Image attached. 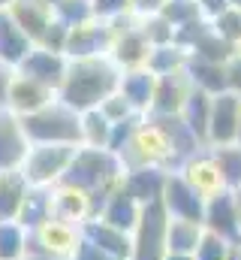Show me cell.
Returning a JSON list of instances; mask_svg holds the SVG:
<instances>
[{"mask_svg":"<svg viewBox=\"0 0 241 260\" xmlns=\"http://www.w3.org/2000/svg\"><path fill=\"white\" fill-rule=\"evenodd\" d=\"M163 206H166L169 218H175V221H196V224H205V206H208V200L199 194L178 170L169 173V179H166Z\"/></svg>","mask_w":241,"mask_h":260,"instance_id":"cell-7","label":"cell"},{"mask_svg":"<svg viewBox=\"0 0 241 260\" xmlns=\"http://www.w3.org/2000/svg\"><path fill=\"white\" fill-rule=\"evenodd\" d=\"M160 15L178 30L184 24H190V21H196V18H202V9H199V3L196 0H166L163 3V9H160Z\"/></svg>","mask_w":241,"mask_h":260,"instance_id":"cell-34","label":"cell"},{"mask_svg":"<svg viewBox=\"0 0 241 260\" xmlns=\"http://www.w3.org/2000/svg\"><path fill=\"white\" fill-rule=\"evenodd\" d=\"M211 157L220 167L226 191H241V145H217L211 148Z\"/></svg>","mask_w":241,"mask_h":260,"instance_id":"cell-31","label":"cell"},{"mask_svg":"<svg viewBox=\"0 0 241 260\" xmlns=\"http://www.w3.org/2000/svg\"><path fill=\"white\" fill-rule=\"evenodd\" d=\"M88 218H91V197L66 185H55V221L82 227Z\"/></svg>","mask_w":241,"mask_h":260,"instance_id":"cell-24","label":"cell"},{"mask_svg":"<svg viewBox=\"0 0 241 260\" xmlns=\"http://www.w3.org/2000/svg\"><path fill=\"white\" fill-rule=\"evenodd\" d=\"M49 221H55V188H30V194L21 206L18 224L27 233H36Z\"/></svg>","mask_w":241,"mask_h":260,"instance_id":"cell-22","label":"cell"},{"mask_svg":"<svg viewBox=\"0 0 241 260\" xmlns=\"http://www.w3.org/2000/svg\"><path fill=\"white\" fill-rule=\"evenodd\" d=\"M178 173L199 191V194L205 197V200H211V197H217L220 191H226L223 176H220V167H217V160L211 157V151H208V154H199V151H196L190 160H184V167H181Z\"/></svg>","mask_w":241,"mask_h":260,"instance_id":"cell-17","label":"cell"},{"mask_svg":"<svg viewBox=\"0 0 241 260\" xmlns=\"http://www.w3.org/2000/svg\"><path fill=\"white\" fill-rule=\"evenodd\" d=\"M238 55H241V46H238Z\"/></svg>","mask_w":241,"mask_h":260,"instance_id":"cell-52","label":"cell"},{"mask_svg":"<svg viewBox=\"0 0 241 260\" xmlns=\"http://www.w3.org/2000/svg\"><path fill=\"white\" fill-rule=\"evenodd\" d=\"M124 70L109 55L106 58H78L69 61L66 79L58 91V100L66 103L75 112H91L100 109L115 91L120 88Z\"/></svg>","mask_w":241,"mask_h":260,"instance_id":"cell-1","label":"cell"},{"mask_svg":"<svg viewBox=\"0 0 241 260\" xmlns=\"http://www.w3.org/2000/svg\"><path fill=\"white\" fill-rule=\"evenodd\" d=\"M30 145H82V112L52 100L33 115L21 118Z\"/></svg>","mask_w":241,"mask_h":260,"instance_id":"cell-3","label":"cell"},{"mask_svg":"<svg viewBox=\"0 0 241 260\" xmlns=\"http://www.w3.org/2000/svg\"><path fill=\"white\" fill-rule=\"evenodd\" d=\"M241 127V97L223 91L211 100V121H208V148L217 145H238Z\"/></svg>","mask_w":241,"mask_h":260,"instance_id":"cell-8","label":"cell"},{"mask_svg":"<svg viewBox=\"0 0 241 260\" xmlns=\"http://www.w3.org/2000/svg\"><path fill=\"white\" fill-rule=\"evenodd\" d=\"M205 230L226 239L232 248L241 239V221H238V206H235V191H220L217 197L208 200L205 206Z\"/></svg>","mask_w":241,"mask_h":260,"instance_id":"cell-11","label":"cell"},{"mask_svg":"<svg viewBox=\"0 0 241 260\" xmlns=\"http://www.w3.org/2000/svg\"><path fill=\"white\" fill-rule=\"evenodd\" d=\"M193 85L187 70L169 73V76H157V91H154V106L148 115H181L187 97H190Z\"/></svg>","mask_w":241,"mask_h":260,"instance_id":"cell-15","label":"cell"},{"mask_svg":"<svg viewBox=\"0 0 241 260\" xmlns=\"http://www.w3.org/2000/svg\"><path fill=\"white\" fill-rule=\"evenodd\" d=\"M33 49H36V43L15 24V18L9 15V9L0 12V61L9 64L12 70H18Z\"/></svg>","mask_w":241,"mask_h":260,"instance_id":"cell-19","label":"cell"},{"mask_svg":"<svg viewBox=\"0 0 241 260\" xmlns=\"http://www.w3.org/2000/svg\"><path fill=\"white\" fill-rule=\"evenodd\" d=\"M211 94H205V91H199V88H193L190 91V97H187V103H184V109H181V118H184V124L193 130V136L202 142V145H208V121H211Z\"/></svg>","mask_w":241,"mask_h":260,"instance_id":"cell-27","label":"cell"},{"mask_svg":"<svg viewBox=\"0 0 241 260\" xmlns=\"http://www.w3.org/2000/svg\"><path fill=\"white\" fill-rule=\"evenodd\" d=\"M30 154V139L15 112L0 109V173H15Z\"/></svg>","mask_w":241,"mask_h":260,"instance_id":"cell-10","label":"cell"},{"mask_svg":"<svg viewBox=\"0 0 241 260\" xmlns=\"http://www.w3.org/2000/svg\"><path fill=\"white\" fill-rule=\"evenodd\" d=\"M163 3L166 0H133V9H136V15H154L163 9Z\"/></svg>","mask_w":241,"mask_h":260,"instance_id":"cell-43","label":"cell"},{"mask_svg":"<svg viewBox=\"0 0 241 260\" xmlns=\"http://www.w3.org/2000/svg\"><path fill=\"white\" fill-rule=\"evenodd\" d=\"M211 24H214V30H217L226 43H232L235 49L241 46V9L238 6H229V9L220 12Z\"/></svg>","mask_w":241,"mask_h":260,"instance_id":"cell-35","label":"cell"},{"mask_svg":"<svg viewBox=\"0 0 241 260\" xmlns=\"http://www.w3.org/2000/svg\"><path fill=\"white\" fill-rule=\"evenodd\" d=\"M27 254V230L18 221H0V260H21Z\"/></svg>","mask_w":241,"mask_h":260,"instance_id":"cell-33","label":"cell"},{"mask_svg":"<svg viewBox=\"0 0 241 260\" xmlns=\"http://www.w3.org/2000/svg\"><path fill=\"white\" fill-rule=\"evenodd\" d=\"M232 6H238V9H241V0H232Z\"/></svg>","mask_w":241,"mask_h":260,"instance_id":"cell-50","label":"cell"},{"mask_svg":"<svg viewBox=\"0 0 241 260\" xmlns=\"http://www.w3.org/2000/svg\"><path fill=\"white\" fill-rule=\"evenodd\" d=\"M78 242H82L78 227H72V224H60V221H49V224L39 227L36 233H27V254L72 260L75 248H78Z\"/></svg>","mask_w":241,"mask_h":260,"instance_id":"cell-6","label":"cell"},{"mask_svg":"<svg viewBox=\"0 0 241 260\" xmlns=\"http://www.w3.org/2000/svg\"><path fill=\"white\" fill-rule=\"evenodd\" d=\"M12 3H15V0H0V12H6V9H9Z\"/></svg>","mask_w":241,"mask_h":260,"instance_id":"cell-46","label":"cell"},{"mask_svg":"<svg viewBox=\"0 0 241 260\" xmlns=\"http://www.w3.org/2000/svg\"><path fill=\"white\" fill-rule=\"evenodd\" d=\"M235 206H238V221H241V191H235Z\"/></svg>","mask_w":241,"mask_h":260,"instance_id":"cell-47","label":"cell"},{"mask_svg":"<svg viewBox=\"0 0 241 260\" xmlns=\"http://www.w3.org/2000/svg\"><path fill=\"white\" fill-rule=\"evenodd\" d=\"M229 260H241V251H232V257Z\"/></svg>","mask_w":241,"mask_h":260,"instance_id":"cell-49","label":"cell"},{"mask_svg":"<svg viewBox=\"0 0 241 260\" xmlns=\"http://www.w3.org/2000/svg\"><path fill=\"white\" fill-rule=\"evenodd\" d=\"M100 112H103V115H106L112 124H118V121H127V118L139 115V112H136V109H133L127 100H124V94H120V91H115V94H112V97H109V100L100 106Z\"/></svg>","mask_w":241,"mask_h":260,"instance_id":"cell-37","label":"cell"},{"mask_svg":"<svg viewBox=\"0 0 241 260\" xmlns=\"http://www.w3.org/2000/svg\"><path fill=\"white\" fill-rule=\"evenodd\" d=\"M166 179H169V173L163 167H139V170H127L120 185L139 206H148L154 200H163Z\"/></svg>","mask_w":241,"mask_h":260,"instance_id":"cell-16","label":"cell"},{"mask_svg":"<svg viewBox=\"0 0 241 260\" xmlns=\"http://www.w3.org/2000/svg\"><path fill=\"white\" fill-rule=\"evenodd\" d=\"M15 73H18V70H12L9 64L0 61V109H6V100H9V88H12V82H15Z\"/></svg>","mask_w":241,"mask_h":260,"instance_id":"cell-40","label":"cell"},{"mask_svg":"<svg viewBox=\"0 0 241 260\" xmlns=\"http://www.w3.org/2000/svg\"><path fill=\"white\" fill-rule=\"evenodd\" d=\"M229 257H232V245L205 230V236H202V242L196 248V260H229Z\"/></svg>","mask_w":241,"mask_h":260,"instance_id":"cell-36","label":"cell"},{"mask_svg":"<svg viewBox=\"0 0 241 260\" xmlns=\"http://www.w3.org/2000/svg\"><path fill=\"white\" fill-rule=\"evenodd\" d=\"M205 236V224H196V221H169V236H166V245H169V254H196L199 242Z\"/></svg>","mask_w":241,"mask_h":260,"instance_id":"cell-28","label":"cell"},{"mask_svg":"<svg viewBox=\"0 0 241 260\" xmlns=\"http://www.w3.org/2000/svg\"><path fill=\"white\" fill-rule=\"evenodd\" d=\"M52 15L60 24H66L69 30H75V27H82V24L97 18L94 15V0H60V3L52 6Z\"/></svg>","mask_w":241,"mask_h":260,"instance_id":"cell-32","label":"cell"},{"mask_svg":"<svg viewBox=\"0 0 241 260\" xmlns=\"http://www.w3.org/2000/svg\"><path fill=\"white\" fill-rule=\"evenodd\" d=\"M78 145H30V154L21 167L30 188H55L60 185L66 167L72 164Z\"/></svg>","mask_w":241,"mask_h":260,"instance_id":"cell-5","label":"cell"},{"mask_svg":"<svg viewBox=\"0 0 241 260\" xmlns=\"http://www.w3.org/2000/svg\"><path fill=\"white\" fill-rule=\"evenodd\" d=\"M66 70H69V58L60 55V52H49V49H43V46H36V49L24 58V64L18 67L21 76L39 82V85H46V88H52L55 94L60 91L63 79H66Z\"/></svg>","mask_w":241,"mask_h":260,"instance_id":"cell-12","label":"cell"},{"mask_svg":"<svg viewBox=\"0 0 241 260\" xmlns=\"http://www.w3.org/2000/svg\"><path fill=\"white\" fill-rule=\"evenodd\" d=\"M139 215H142V206L124 191V185H118V188L109 194L106 206H103V212H100V218H103L106 224L118 227V230H124V233H133V230H136Z\"/></svg>","mask_w":241,"mask_h":260,"instance_id":"cell-23","label":"cell"},{"mask_svg":"<svg viewBox=\"0 0 241 260\" xmlns=\"http://www.w3.org/2000/svg\"><path fill=\"white\" fill-rule=\"evenodd\" d=\"M169 212L163 206V200H154L148 206H142L139 224L133 230V260H166L169 245Z\"/></svg>","mask_w":241,"mask_h":260,"instance_id":"cell-4","label":"cell"},{"mask_svg":"<svg viewBox=\"0 0 241 260\" xmlns=\"http://www.w3.org/2000/svg\"><path fill=\"white\" fill-rule=\"evenodd\" d=\"M226 82H229V91L241 97V55H235V58L226 64Z\"/></svg>","mask_w":241,"mask_h":260,"instance_id":"cell-42","label":"cell"},{"mask_svg":"<svg viewBox=\"0 0 241 260\" xmlns=\"http://www.w3.org/2000/svg\"><path fill=\"white\" fill-rule=\"evenodd\" d=\"M120 179H124V164H120L118 154H112L109 148H88V145H78L72 164L66 167L60 185L66 188H75V191H85V194H97V191H109V188H118Z\"/></svg>","mask_w":241,"mask_h":260,"instance_id":"cell-2","label":"cell"},{"mask_svg":"<svg viewBox=\"0 0 241 260\" xmlns=\"http://www.w3.org/2000/svg\"><path fill=\"white\" fill-rule=\"evenodd\" d=\"M52 100H58V94H55L52 88H46V85H39V82H33V79H27V76L15 73V82H12V88H9L6 109H9V112H15L18 118H24V115L39 112V109H43V106H49Z\"/></svg>","mask_w":241,"mask_h":260,"instance_id":"cell-14","label":"cell"},{"mask_svg":"<svg viewBox=\"0 0 241 260\" xmlns=\"http://www.w3.org/2000/svg\"><path fill=\"white\" fill-rule=\"evenodd\" d=\"M9 15L15 18V24H18L36 46H39V40L46 37L49 24L55 21L52 6H46V3H39V0H15V3L9 6Z\"/></svg>","mask_w":241,"mask_h":260,"instance_id":"cell-21","label":"cell"},{"mask_svg":"<svg viewBox=\"0 0 241 260\" xmlns=\"http://www.w3.org/2000/svg\"><path fill=\"white\" fill-rule=\"evenodd\" d=\"M127 12H136L133 0H94V15L103 21H112V18L127 15Z\"/></svg>","mask_w":241,"mask_h":260,"instance_id":"cell-38","label":"cell"},{"mask_svg":"<svg viewBox=\"0 0 241 260\" xmlns=\"http://www.w3.org/2000/svg\"><path fill=\"white\" fill-rule=\"evenodd\" d=\"M151 49H154V46L148 43V37H145V30H142V21H139L133 30H127V34H118V37H115V46H112L109 58L127 73V70L148 67Z\"/></svg>","mask_w":241,"mask_h":260,"instance_id":"cell-18","label":"cell"},{"mask_svg":"<svg viewBox=\"0 0 241 260\" xmlns=\"http://www.w3.org/2000/svg\"><path fill=\"white\" fill-rule=\"evenodd\" d=\"M82 239H88L91 245L103 248L106 254L118 260H133V233H124L118 227L106 224L103 218H88L82 227H78Z\"/></svg>","mask_w":241,"mask_h":260,"instance_id":"cell-13","label":"cell"},{"mask_svg":"<svg viewBox=\"0 0 241 260\" xmlns=\"http://www.w3.org/2000/svg\"><path fill=\"white\" fill-rule=\"evenodd\" d=\"M190 61V55L181 49L178 43H169V46H157L151 49V58H148V70L154 76H169V73H178L184 70Z\"/></svg>","mask_w":241,"mask_h":260,"instance_id":"cell-30","label":"cell"},{"mask_svg":"<svg viewBox=\"0 0 241 260\" xmlns=\"http://www.w3.org/2000/svg\"><path fill=\"white\" fill-rule=\"evenodd\" d=\"M21 260H60V257H43V254H24Z\"/></svg>","mask_w":241,"mask_h":260,"instance_id":"cell-45","label":"cell"},{"mask_svg":"<svg viewBox=\"0 0 241 260\" xmlns=\"http://www.w3.org/2000/svg\"><path fill=\"white\" fill-rule=\"evenodd\" d=\"M39 3H46V6H55V3H60V0H39Z\"/></svg>","mask_w":241,"mask_h":260,"instance_id":"cell-48","label":"cell"},{"mask_svg":"<svg viewBox=\"0 0 241 260\" xmlns=\"http://www.w3.org/2000/svg\"><path fill=\"white\" fill-rule=\"evenodd\" d=\"M238 145H241V127H238Z\"/></svg>","mask_w":241,"mask_h":260,"instance_id":"cell-51","label":"cell"},{"mask_svg":"<svg viewBox=\"0 0 241 260\" xmlns=\"http://www.w3.org/2000/svg\"><path fill=\"white\" fill-rule=\"evenodd\" d=\"M112 127H115V124H112L100 109L82 112V145H88V148H109Z\"/></svg>","mask_w":241,"mask_h":260,"instance_id":"cell-29","label":"cell"},{"mask_svg":"<svg viewBox=\"0 0 241 260\" xmlns=\"http://www.w3.org/2000/svg\"><path fill=\"white\" fill-rule=\"evenodd\" d=\"M72 260H118V257H112V254H106L103 248H97V245H91L88 239H82L78 248H75V254H72Z\"/></svg>","mask_w":241,"mask_h":260,"instance_id":"cell-39","label":"cell"},{"mask_svg":"<svg viewBox=\"0 0 241 260\" xmlns=\"http://www.w3.org/2000/svg\"><path fill=\"white\" fill-rule=\"evenodd\" d=\"M196 3L202 9V18H208V21H214L220 12H226L232 6V0H196Z\"/></svg>","mask_w":241,"mask_h":260,"instance_id":"cell-41","label":"cell"},{"mask_svg":"<svg viewBox=\"0 0 241 260\" xmlns=\"http://www.w3.org/2000/svg\"><path fill=\"white\" fill-rule=\"evenodd\" d=\"M187 76H190V85L217 97L223 91H229V82H226V64H211V61H199V58H190L187 61Z\"/></svg>","mask_w":241,"mask_h":260,"instance_id":"cell-26","label":"cell"},{"mask_svg":"<svg viewBox=\"0 0 241 260\" xmlns=\"http://www.w3.org/2000/svg\"><path fill=\"white\" fill-rule=\"evenodd\" d=\"M120 94L124 100L139 112V115H148L151 106H154V91H157V76L148 70V67H139V70H127L124 79H120Z\"/></svg>","mask_w":241,"mask_h":260,"instance_id":"cell-20","label":"cell"},{"mask_svg":"<svg viewBox=\"0 0 241 260\" xmlns=\"http://www.w3.org/2000/svg\"><path fill=\"white\" fill-rule=\"evenodd\" d=\"M27 194H30V182L24 179L21 170L0 173V221H18Z\"/></svg>","mask_w":241,"mask_h":260,"instance_id":"cell-25","label":"cell"},{"mask_svg":"<svg viewBox=\"0 0 241 260\" xmlns=\"http://www.w3.org/2000/svg\"><path fill=\"white\" fill-rule=\"evenodd\" d=\"M166 260H196V254H166Z\"/></svg>","mask_w":241,"mask_h":260,"instance_id":"cell-44","label":"cell"},{"mask_svg":"<svg viewBox=\"0 0 241 260\" xmlns=\"http://www.w3.org/2000/svg\"><path fill=\"white\" fill-rule=\"evenodd\" d=\"M115 46V30L109 21L103 18H94L75 30H69V40H66V58L69 61H78V58H106Z\"/></svg>","mask_w":241,"mask_h":260,"instance_id":"cell-9","label":"cell"}]
</instances>
